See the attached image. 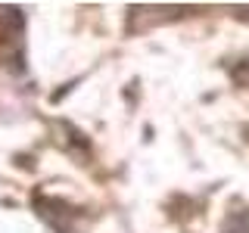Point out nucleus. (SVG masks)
Wrapping results in <instances>:
<instances>
[{
	"label": "nucleus",
	"instance_id": "1",
	"mask_svg": "<svg viewBox=\"0 0 249 233\" xmlns=\"http://www.w3.org/2000/svg\"><path fill=\"white\" fill-rule=\"evenodd\" d=\"M224 233H249V208L240 215H233L228 221V227H224Z\"/></svg>",
	"mask_w": 249,
	"mask_h": 233
},
{
	"label": "nucleus",
	"instance_id": "2",
	"mask_svg": "<svg viewBox=\"0 0 249 233\" xmlns=\"http://www.w3.org/2000/svg\"><path fill=\"white\" fill-rule=\"evenodd\" d=\"M237 78H240V81H243V84H249V59H246L243 66L237 68Z\"/></svg>",
	"mask_w": 249,
	"mask_h": 233
}]
</instances>
